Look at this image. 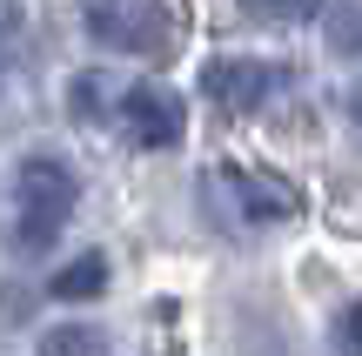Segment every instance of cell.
Returning a JSON list of instances; mask_svg holds the SVG:
<instances>
[{
	"mask_svg": "<svg viewBox=\"0 0 362 356\" xmlns=\"http://www.w3.org/2000/svg\"><path fill=\"white\" fill-rule=\"evenodd\" d=\"M0 88H7V67H0Z\"/></svg>",
	"mask_w": 362,
	"mask_h": 356,
	"instance_id": "4fadbf2b",
	"label": "cell"
},
{
	"mask_svg": "<svg viewBox=\"0 0 362 356\" xmlns=\"http://www.w3.org/2000/svg\"><path fill=\"white\" fill-rule=\"evenodd\" d=\"M202 88L215 94L221 108L248 115V108H262L275 88H288V67L282 61H248V54H235V61H208L202 67Z\"/></svg>",
	"mask_w": 362,
	"mask_h": 356,
	"instance_id": "3957f363",
	"label": "cell"
},
{
	"mask_svg": "<svg viewBox=\"0 0 362 356\" xmlns=\"http://www.w3.org/2000/svg\"><path fill=\"white\" fill-rule=\"evenodd\" d=\"M349 128L362 134V81H356V88H349Z\"/></svg>",
	"mask_w": 362,
	"mask_h": 356,
	"instance_id": "8fae6325",
	"label": "cell"
},
{
	"mask_svg": "<svg viewBox=\"0 0 362 356\" xmlns=\"http://www.w3.org/2000/svg\"><path fill=\"white\" fill-rule=\"evenodd\" d=\"M255 21H302L309 13V0H242Z\"/></svg>",
	"mask_w": 362,
	"mask_h": 356,
	"instance_id": "30bf717a",
	"label": "cell"
},
{
	"mask_svg": "<svg viewBox=\"0 0 362 356\" xmlns=\"http://www.w3.org/2000/svg\"><path fill=\"white\" fill-rule=\"evenodd\" d=\"M74 195H81V188H74V175H67L61 161H27V168L13 175V249L40 255L67 229Z\"/></svg>",
	"mask_w": 362,
	"mask_h": 356,
	"instance_id": "6da1fadb",
	"label": "cell"
},
{
	"mask_svg": "<svg viewBox=\"0 0 362 356\" xmlns=\"http://www.w3.org/2000/svg\"><path fill=\"white\" fill-rule=\"evenodd\" d=\"M329 47L336 54H362V0H342L329 13Z\"/></svg>",
	"mask_w": 362,
	"mask_h": 356,
	"instance_id": "ba28073f",
	"label": "cell"
},
{
	"mask_svg": "<svg viewBox=\"0 0 362 356\" xmlns=\"http://www.w3.org/2000/svg\"><path fill=\"white\" fill-rule=\"evenodd\" d=\"M342 336H349V343H362V303H356V316L342 323Z\"/></svg>",
	"mask_w": 362,
	"mask_h": 356,
	"instance_id": "7c38bea8",
	"label": "cell"
},
{
	"mask_svg": "<svg viewBox=\"0 0 362 356\" xmlns=\"http://www.w3.org/2000/svg\"><path fill=\"white\" fill-rule=\"evenodd\" d=\"M107 101H115V81H107V74H74V88H67V108H74L81 121L107 115Z\"/></svg>",
	"mask_w": 362,
	"mask_h": 356,
	"instance_id": "52a82bcc",
	"label": "cell"
},
{
	"mask_svg": "<svg viewBox=\"0 0 362 356\" xmlns=\"http://www.w3.org/2000/svg\"><path fill=\"white\" fill-rule=\"evenodd\" d=\"M88 34L115 54H161L168 47V13L155 0H94L88 7Z\"/></svg>",
	"mask_w": 362,
	"mask_h": 356,
	"instance_id": "7a4b0ae2",
	"label": "cell"
},
{
	"mask_svg": "<svg viewBox=\"0 0 362 356\" xmlns=\"http://www.w3.org/2000/svg\"><path fill=\"white\" fill-rule=\"evenodd\" d=\"M121 128H128L134 148H175L188 115H181V101L168 88H128L121 94Z\"/></svg>",
	"mask_w": 362,
	"mask_h": 356,
	"instance_id": "277c9868",
	"label": "cell"
},
{
	"mask_svg": "<svg viewBox=\"0 0 362 356\" xmlns=\"http://www.w3.org/2000/svg\"><path fill=\"white\" fill-rule=\"evenodd\" d=\"M40 350H47V356H67V350H101V330H81V323H67V330H47V336H40Z\"/></svg>",
	"mask_w": 362,
	"mask_h": 356,
	"instance_id": "9c48e42d",
	"label": "cell"
},
{
	"mask_svg": "<svg viewBox=\"0 0 362 356\" xmlns=\"http://www.w3.org/2000/svg\"><path fill=\"white\" fill-rule=\"evenodd\" d=\"M101 282H107L101 255H81V263L54 269V296H61V303H88V296H101Z\"/></svg>",
	"mask_w": 362,
	"mask_h": 356,
	"instance_id": "8992f818",
	"label": "cell"
},
{
	"mask_svg": "<svg viewBox=\"0 0 362 356\" xmlns=\"http://www.w3.org/2000/svg\"><path fill=\"white\" fill-rule=\"evenodd\" d=\"M228 182L242 188V209H248V215H262V222H275V215H296V209H302V195H296L288 182H275V175L228 168Z\"/></svg>",
	"mask_w": 362,
	"mask_h": 356,
	"instance_id": "5b68a950",
	"label": "cell"
}]
</instances>
